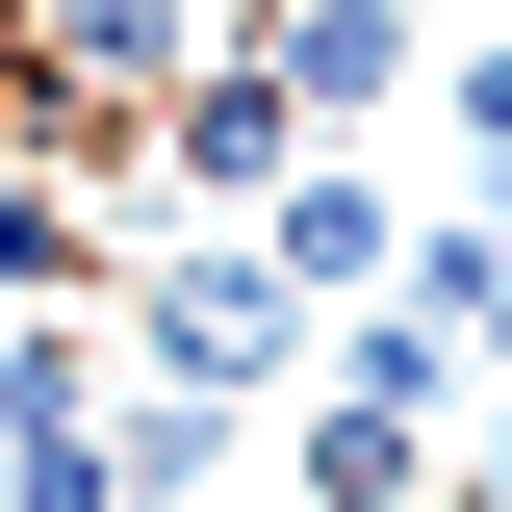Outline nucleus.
Segmentation results:
<instances>
[{"label":"nucleus","mask_w":512,"mask_h":512,"mask_svg":"<svg viewBox=\"0 0 512 512\" xmlns=\"http://www.w3.org/2000/svg\"><path fill=\"white\" fill-rule=\"evenodd\" d=\"M103 333H128V359H154V384H231L256 436H282V384L333 359V308H308V282H282V256H256V231H154V256H128V282H103Z\"/></svg>","instance_id":"obj_1"},{"label":"nucleus","mask_w":512,"mask_h":512,"mask_svg":"<svg viewBox=\"0 0 512 512\" xmlns=\"http://www.w3.org/2000/svg\"><path fill=\"white\" fill-rule=\"evenodd\" d=\"M205 52H231L205 0H0V128H103V154H128Z\"/></svg>","instance_id":"obj_2"},{"label":"nucleus","mask_w":512,"mask_h":512,"mask_svg":"<svg viewBox=\"0 0 512 512\" xmlns=\"http://www.w3.org/2000/svg\"><path fill=\"white\" fill-rule=\"evenodd\" d=\"M282 154H333V128L282 103V52H205L180 103L128 128V205H154V231H256V180H282Z\"/></svg>","instance_id":"obj_3"},{"label":"nucleus","mask_w":512,"mask_h":512,"mask_svg":"<svg viewBox=\"0 0 512 512\" xmlns=\"http://www.w3.org/2000/svg\"><path fill=\"white\" fill-rule=\"evenodd\" d=\"M231 52H282V103H308V128H359V103L436 77V0H256Z\"/></svg>","instance_id":"obj_4"},{"label":"nucleus","mask_w":512,"mask_h":512,"mask_svg":"<svg viewBox=\"0 0 512 512\" xmlns=\"http://www.w3.org/2000/svg\"><path fill=\"white\" fill-rule=\"evenodd\" d=\"M436 128H461V205L512 231V26H461V52H436Z\"/></svg>","instance_id":"obj_5"},{"label":"nucleus","mask_w":512,"mask_h":512,"mask_svg":"<svg viewBox=\"0 0 512 512\" xmlns=\"http://www.w3.org/2000/svg\"><path fill=\"white\" fill-rule=\"evenodd\" d=\"M461 410H512V256H487V308H461Z\"/></svg>","instance_id":"obj_6"},{"label":"nucleus","mask_w":512,"mask_h":512,"mask_svg":"<svg viewBox=\"0 0 512 512\" xmlns=\"http://www.w3.org/2000/svg\"><path fill=\"white\" fill-rule=\"evenodd\" d=\"M205 512H282V487H205Z\"/></svg>","instance_id":"obj_7"},{"label":"nucleus","mask_w":512,"mask_h":512,"mask_svg":"<svg viewBox=\"0 0 512 512\" xmlns=\"http://www.w3.org/2000/svg\"><path fill=\"white\" fill-rule=\"evenodd\" d=\"M205 26H256V0H205Z\"/></svg>","instance_id":"obj_8"}]
</instances>
